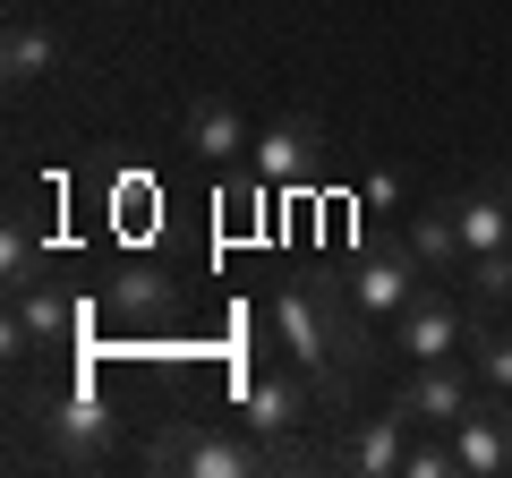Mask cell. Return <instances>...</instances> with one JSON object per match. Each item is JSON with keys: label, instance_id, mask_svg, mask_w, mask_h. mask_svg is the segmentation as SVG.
<instances>
[{"label": "cell", "instance_id": "6da1fadb", "mask_svg": "<svg viewBox=\"0 0 512 478\" xmlns=\"http://www.w3.org/2000/svg\"><path fill=\"white\" fill-rule=\"evenodd\" d=\"M265 316H274L282 359H291L299 376H316V393H325V402H342V393H350V376H367V368L384 359L376 316H367L359 299H350V282H342V274L282 282Z\"/></svg>", "mask_w": 512, "mask_h": 478}, {"label": "cell", "instance_id": "7a4b0ae2", "mask_svg": "<svg viewBox=\"0 0 512 478\" xmlns=\"http://www.w3.org/2000/svg\"><path fill=\"white\" fill-rule=\"evenodd\" d=\"M146 470L171 478H256V470H282L274 444L256 427H214V419H163L146 444Z\"/></svg>", "mask_w": 512, "mask_h": 478}, {"label": "cell", "instance_id": "3957f363", "mask_svg": "<svg viewBox=\"0 0 512 478\" xmlns=\"http://www.w3.org/2000/svg\"><path fill=\"white\" fill-rule=\"evenodd\" d=\"M487 333V316H478V299L470 291H444V282H427L419 299H410L402 316H393V350H402L410 368H436V359H461V350Z\"/></svg>", "mask_w": 512, "mask_h": 478}, {"label": "cell", "instance_id": "277c9868", "mask_svg": "<svg viewBox=\"0 0 512 478\" xmlns=\"http://www.w3.org/2000/svg\"><path fill=\"white\" fill-rule=\"evenodd\" d=\"M26 419L43 427V453H52L60 470H94V461L111 453V436H120V419H111V410L94 402L86 385H69V393H35V402H26Z\"/></svg>", "mask_w": 512, "mask_h": 478}, {"label": "cell", "instance_id": "5b68a950", "mask_svg": "<svg viewBox=\"0 0 512 478\" xmlns=\"http://www.w3.org/2000/svg\"><path fill=\"white\" fill-rule=\"evenodd\" d=\"M342 282H350V299H359L367 316H402L410 299L427 291V265H419L410 239H367L359 257L342 265Z\"/></svg>", "mask_w": 512, "mask_h": 478}, {"label": "cell", "instance_id": "8992f818", "mask_svg": "<svg viewBox=\"0 0 512 478\" xmlns=\"http://www.w3.org/2000/svg\"><path fill=\"white\" fill-rule=\"evenodd\" d=\"M316 402H325V393H316V376H299V368H274V376H256V385H248V402H239V419H248L256 436L274 444V461H282V470H299L291 436H299V427L316 419Z\"/></svg>", "mask_w": 512, "mask_h": 478}, {"label": "cell", "instance_id": "52a82bcc", "mask_svg": "<svg viewBox=\"0 0 512 478\" xmlns=\"http://www.w3.org/2000/svg\"><path fill=\"white\" fill-rule=\"evenodd\" d=\"M410 444H419V419L393 402V410H376V419H350V436L325 444L316 461H325V470H350V478H393L410 461Z\"/></svg>", "mask_w": 512, "mask_h": 478}, {"label": "cell", "instance_id": "ba28073f", "mask_svg": "<svg viewBox=\"0 0 512 478\" xmlns=\"http://www.w3.org/2000/svg\"><path fill=\"white\" fill-rule=\"evenodd\" d=\"M453 453H461V478H512V393H495L478 376L470 410L453 419Z\"/></svg>", "mask_w": 512, "mask_h": 478}, {"label": "cell", "instance_id": "9c48e42d", "mask_svg": "<svg viewBox=\"0 0 512 478\" xmlns=\"http://www.w3.org/2000/svg\"><path fill=\"white\" fill-rule=\"evenodd\" d=\"M77 333V308L60 291H43V282H9V325H0V350L9 359H26V350H52Z\"/></svg>", "mask_w": 512, "mask_h": 478}, {"label": "cell", "instance_id": "30bf717a", "mask_svg": "<svg viewBox=\"0 0 512 478\" xmlns=\"http://www.w3.org/2000/svg\"><path fill=\"white\" fill-rule=\"evenodd\" d=\"M470 393H478V368H461V359H436V368H410V385L393 393V402H402L419 427H444V436H453V419L470 410Z\"/></svg>", "mask_w": 512, "mask_h": 478}, {"label": "cell", "instance_id": "8fae6325", "mask_svg": "<svg viewBox=\"0 0 512 478\" xmlns=\"http://www.w3.org/2000/svg\"><path fill=\"white\" fill-rule=\"evenodd\" d=\"M316 146H325V129H316V120H274V129L256 137V180L265 188H299L316 171Z\"/></svg>", "mask_w": 512, "mask_h": 478}, {"label": "cell", "instance_id": "7c38bea8", "mask_svg": "<svg viewBox=\"0 0 512 478\" xmlns=\"http://www.w3.org/2000/svg\"><path fill=\"white\" fill-rule=\"evenodd\" d=\"M410 248H419V265H427V282H461V265H470V248H461V205L453 197H436V205H419L410 214Z\"/></svg>", "mask_w": 512, "mask_h": 478}, {"label": "cell", "instance_id": "4fadbf2b", "mask_svg": "<svg viewBox=\"0 0 512 478\" xmlns=\"http://www.w3.org/2000/svg\"><path fill=\"white\" fill-rule=\"evenodd\" d=\"M461 205V248L470 257H487V248H512V171H495V180H478Z\"/></svg>", "mask_w": 512, "mask_h": 478}, {"label": "cell", "instance_id": "5bb4252c", "mask_svg": "<svg viewBox=\"0 0 512 478\" xmlns=\"http://www.w3.org/2000/svg\"><path fill=\"white\" fill-rule=\"evenodd\" d=\"M188 146H197L205 163H239V154L256 146V137H248V111H239L231 94H197V103H188Z\"/></svg>", "mask_w": 512, "mask_h": 478}, {"label": "cell", "instance_id": "9a60e30c", "mask_svg": "<svg viewBox=\"0 0 512 478\" xmlns=\"http://www.w3.org/2000/svg\"><path fill=\"white\" fill-rule=\"evenodd\" d=\"M52 69H60V35L43 18H9V43H0V77H9V94L43 86Z\"/></svg>", "mask_w": 512, "mask_h": 478}, {"label": "cell", "instance_id": "2e32d148", "mask_svg": "<svg viewBox=\"0 0 512 478\" xmlns=\"http://www.w3.org/2000/svg\"><path fill=\"white\" fill-rule=\"evenodd\" d=\"M103 299H111V316H128V325H154V316H171V308H180V291H171V274H163V265H120Z\"/></svg>", "mask_w": 512, "mask_h": 478}, {"label": "cell", "instance_id": "e0dca14e", "mask_svg": "<svg viewBox=\"0 0 512 478\" xmlns=\"http://www.w3.org/2000/svg\"><path fill=\"white\" fill-rule=\"evenodd\" d=\"M461 291L478 299V308H512V248H487V257L461 265Z\"/></svg>", "mask_w": 512, "mask_h": 478}, {"label": "cell", "instance_id": "ac0fdd59", "mask_svg": "<svg viewBox=\"0 0 512 478\" xmlns=\"http://www.w3.org/2000/svg\"><path fill=\"white\" fill-rule=\"evenodd\" d=\"M470 368L487 376L495 393H512V325H504V333H495V325L478 333V342H470Z\"/></svg>", "mask_w": 512, "mask_h": 478}, {"label": "cell", "instance_id": "d6986e66", "mask_svg": "<svg viewBox=\"0 0 512 478\" xmlns=\"http://www.w3.org/2000/svg\"><path fill=\"white\" fill-rule=\"evenodd\" d=\"M0 274L35 282V222H26V214H9V231H0Z\"/></svg>", "mask_w": 512, "mask_h": 478}, {"label": "cell", "instance_id": "ffe728a7", "mask_svg": "<svg viewBox=\"0 0 512 478\" xmlns=\"http://www.w3.org/2000/svg\"><path fill=\"white\" fill-rule=\"evenodd\" d=\"M453 470H461L453 444H410V461H402V478H453Z\"/></svg>", "mask_w": 512, "mask_h": 478}, {"label": "cell", "instance_id": "44dd1931", "mask_svg": "<svg viewBox=\"0 0 512 478\" xmlns=\"http://www.w3.org/2000/svg\"><path fill=\"white\" fill-rule=\"evenodd\" d=\"M111 9H137V0H111Z\"/></svg>", "mask_w": 512, "mask_h": 478}]
</instances>
